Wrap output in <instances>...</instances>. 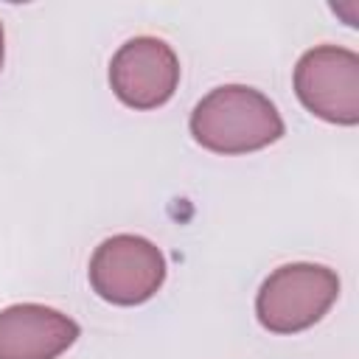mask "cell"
<instances>
[{
  "mask_svg": "<svg viewBox=\"0 0 359 359\" xmlns=\"http://www.w3.org/2000/svg\"><path fill=\"white\" fill-rule=\"evenodd\" d=\"M188 126L194 140L216 154L258 151L286 132L278 107L247 84H222L210 90L196 101Z\"/></svg>",
  "mask_w": 359,
  "mask_h": 359,
  "instance_id": "obj_1",
  "label": "cell"
},
{
  "mask_svg": "<svg viewBox=\"0 0 359 359\" xmlns=\"http://www.w3.org/2000/svg\"><path fill=\"white\" fill-rule=\"evenodd\" d=\"M339 297V278L323 264H283L255 294V317L272 334H297L320 323Z\"/></svg>",
  "mask_w": 359,
  "mask_h": 359,
  "instance_id": "obj_2",
  "label": "cell"
},
{
  "mask_svg": "<svg viewBox=\"0 0 359 359\" xmlns=\"http://www.w3.org/2000/svg\"><path fill=\"white\" fill-rule=\"evenodd\" d=\"M90 286L112 306H140L165 280V258L157 244L135 233L104 238L90 258Z\"/></svg>",
  "mask_w": 359,
  "mask_h": 359,
  "instance_id": "obj_3",
  "label": "cell"
},
{
  "mask_svg": "<svg viewBox=\"0 0 359 359\" xmlns=\"http://www.w3.org/2000/svg\"><path fill=\"white\" fill-rule=\"evenodd\" d=\"M294 93L300 104L339 126L359 123V56L339 45H317L294 65Z\"/></svg>",
  "mask_w": 359,
  "mask_h": 359,
  "instance_id": "obj_4",
  "label": "cell"
},
{
  "mask_svg": "<svg viewBox=\"0 0 359 359\" xmlns=\"http://www.w3.org/2000/svg\"><path fill=\"white\" fill-rule=\"evenodd\" d=\"M109 84L121 104L132 109H157L180 84V59L165 39L135 36L115 50Z\"/></svg>",
  "mask_w": 359,
  "mask_h": 359,
  "instance_id": "obj_5",
  "label": "cell"
},
{
  "mask_svg": "<svg viewBox=\"0 0 359 359\" xmlns=\"http://www.w3.org/2000/svg\"><path fill=\"white\" fill-rule=\"evenodd\" d=\"M79 339V323L42 303L0 311V359H56Z\"/></svg>",
  "mask_w": 359,
  "mask_h": 359,
  "instance_id": "obj_6",
  "label": "cell"
},
{
  "mask_svg": "<svg viewBox=\"0 0 359 359\" xmlns=\"http://www.w3.org/2000/svg\"><path fill=\"white\" fill-rule=\"evenodd\" d=\"M3 53H6V34H3V22H0V67H3Z\"/></svg>",
  "mask_w": 359,
  "mask_h": 359,
  "instance_id": "obj_7",
  "label": "cell"
}]
</instances>
